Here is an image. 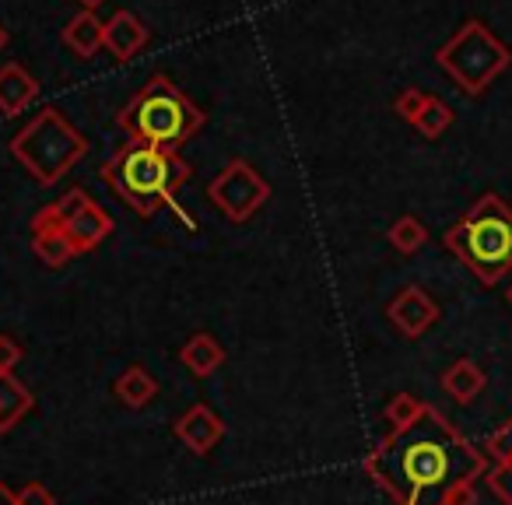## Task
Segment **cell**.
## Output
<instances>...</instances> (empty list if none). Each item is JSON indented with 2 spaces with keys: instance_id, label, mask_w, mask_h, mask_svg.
<instances>
[{
  "instance_id": "obj_5",
  "label": "cell",
  "mask_w": 512,
  "mask_h": 505,
  "mask_svg": "<svg viewBox=\"0 0 512 505\" xmlns=\"http://www.w3.org/2000/svg\"><path fill=\"white\" fill-rule=\"evenodd\" d=\"M88 151V141L57 113V109H43L36 113L25 130L11 137V155L39 179V183H57L60 176L74 169Z\"/></svg>"
},
{
  "instance_id": "obj_21",
  "label": "cell",
  "mask_w": 512,
  "mask_h": 505,
  "mask_svg": "<svg viewBox=\"0 0 512 505\" xmlns=\"http://www.w3.org/2000/svg\"><path fill=\"white\" fill-rule=\"evenodd\" d=\"M453 123V113H449V106L446 102H439V99H432L428 95V102H425V109H421V116L414 120V127L421 130L425 137H439L442 130Z\"/></svg>"
},
{
  "instance_id": "obj_11",
  "label": "cell",
  "mask_w": 512,
  "mask_h": 505,
  "mask_svg": "<svg viewBox=\"0 0 512 505\" xmlns=\"http://www.w3.org/2000/svg\"><path fill=\"white\" fill-rule=\"evenodd\" d=\"M39 99V81L22 64L0 67V113L18 116Z\"/></svg>"
},
{
  "instance_id": "obj_9",
  "label": "cell",
  "mask_w": 512,
  "mask_h": 505,
  "mask_svg": "<svg viewBox=\"0 0 512 505\" xmlns=\"http://www.w3.org/2000/svg\"><path fill=\"white\" fill-rule=\"evenodd\" d=\"M435 316H439V309H435V302L428 299L421 288H404V292L397 295V302L390 306V320L397 323L407 337L425 334L435 323Z\"/></svg>"
},
{
  "instance_id": "obj_29",
  "label": "cell",
  "mask_w": 512,
  "mask_h": 505,
  "mask_svg": "<svg viewBox=\"0 0 512 505\" xmlns=\"http://www.w3.org/2000/svg\"><path fill=\"white\" fill-rule=\"evenodd\" d=\"M0 505H18V495L8 488V484H0Z\"/></svg>"
},
{
  "instance_id": "obj_12",
  "label": "cell",
  "mask_w": 512,
  "mask_h": 505,
  "mask_svg": "<svg viewBox=\"0 0 512 505\" xmlns=\"http://www.w3.org/2000/svg\"><path fill=\"white\" fill-rule=\"evenodd\" d=\"M102 39H106V22H99L95 11H78V15L67 22L64 29V43L78 53L81 60H92L102 50Z\"/></svg>"
},
{
  "instance_id": "obj_15",
  "label": "cell",
  "mask_w": 512,
  "mask_h": 505,
  "mask_svg": "<svg viewBox=\"0 0 512 505\" xmlns=\"http://www.w3.org/2000/svg\"><path fill=\"white\" fill-rule=\"evenodd\" d=\"M32 411V393L11 372H0V432L15 428Z\"/></svg>"
},
{
  "instance_id": "obj_16",
  "label": "cell",
  "mask_w": 512,
  "mask_h": 505,
  "mask_svg": "<svg viewBox=\"0 0 512 505\" xmlns=\"http://www.w3.org/2000/svg\"><path fill=\"white\" fill-rule=\"evenodd\" d=\"M179 358H183V365L193 376H211V372L225 362V351H221V344L214 341L211 334H193L190 341L183 344Z\"/></svg>"
},
{
  "instance_id": "obj_6",
  "label": "cell",
  "mask_w": 512,
  "mask_h": 505,
  "mask_svg": "<svg viewBox=\"0 0 512 505\" xmlns=\"http://www.w3.org/2000/svg\"><path fill=\"white\" fill-rule=\"evenodd\" d=\"M439 64L460 81L463 92L477 95L505 64H509V53H505V46H498L495 39L484 32V25L470 22L439 50Z\"/></svg>"
},
{
  "instance_id": "obj_24",
  "label": "cell",
  "mask_w": 512,
  "mask_h": 505,
  "mask_svg": "<svg viewBox=\"0 0 512 505\" xmlns=\"http://www.w3.org/2000/svg\"><path fill=\"white\" fill-rule=\"evenodd\" d=\"M18 362H22V344L15 337L0 334V372H11Z\"/></svg>"
},
{
  "instance_id": "obj_28",
  "label": "cell",
  "mask_w": 512,
  "mask_h": 505,
  "mask_svg": "<svg viewBox=\"0 0 512 505\" xmlns=\"http://www.w3.org/2000/svg\"><path fill=\"white\" fill-rule=\"evenodd\" d=\"M446 505H474V484H460V488L449 491Z\"/></svg>"
},
{
  "instance_id": "obj_2",
  "label": "cell",
  "mask_w": 512,
  "mask_h": 505,
  "mask_svg": "<svg viewBox=\"0 0 512 505\" xmlns=\"http://www.w3.org/2000/svg\"><path fill=\"white\" fill-rule=\"evenodd\" d=\"M116 123H120V130L130 141L176 151L179 144H186L193 134L204 130L207 116L165 74H151L148 85L120 109Z\"/></svg>"
},
{
  "instance_id": "obj_14",
  "label": "cell",
  "mask_w": 512,
  "mask_h": 505,
  "mask_svg": "<svg viewBox=\"0 0 512 505\" xmlns=\"http://www.w3.org/2000/svg\"><path fill=\"white\" fill-rule=\"evenodd\" d=\"M88 204H92V200H88L85 190H71L67 197H60L57 204L43 207V211L32 218V232H53V228H67Z\"/></svg>"
},
{
  "instance_id": "obj_23",
  "label": "cell",
  "mask_w": 512,
  "mask_h": 505,
  "mask_svg": "<svg viewBox=\"0 0 512 505\" xmlns=\"http://www.w3.org/2000/svg\"><path fill=\"white\" fill-rule=\"evenodd\" d=\"M425 102H428V95L425 92H418V88H407V92H400V99H397V113L404 116V120H418L421 116V109H425Z\"/></svg>"
},
{
  "instance_id": "obj_10",
  "label": "cell",
  "mask_w": 512,
  "mask_h": 505,
  "mask_svg": "<svg viewBox=\"0 0 512 505\" xmlns=\"http://www.w3.org/2000/svg\"><path fill=\"white\" fill-rule=\"evenodd\" d=\"M176 435L193 449V453H211L218 446V439L225 435V425L218 421V414L211 407L197 404L176 421Z\"/></svg>"
},
{
  "instance_id": "obj_26",
  "label": "cell",
  "mask_w": 512,
  "mask_h": 505,
  "mask_svg": "<svg viewBox=\"0 0 512 505\" xmlns=\"http://www.w3.org/2000/svg\"><path fill=\"white\" fill-rule=\"evenodd\" d=\"M491 488H495L498 495L512 505V463H502V470H495V474H491Z\"/></svg>"
},
{
  "instance_id": "obj_19",
  "label": "cell",
  "mask_w": 512,
  "mask_h": 505,
  "mask_svg": "<svg viewBox=\"0 0 512 505\" xmlns=\"http://www.w3.org/2000/svg\"><path fill=\"white\" fill-rule=\"evenodd\" d=\"M442 386H446V393H453V400H460V404H470V400L481 393L484 372L477 369L474 362H456L453 369L442 376Z\"/></svg>"
},
{
  "instance_id": "obj_4",
  "label": "cell",
  "mask_w": 512,
  "mask_h": 505,
  "mask_svg": "<svg viewBox=\"0 0 512 505\" xmlns=\"http://www.w3.org/2000/svg\"><path fill=\"white\" fill-rule=\"evenodd\" d=\"M446 246L484 281L495 285L512 267V211L495 197H481L474 211L446 232Z\"/></svg>"
},
{
  "instance_id": "obj_17",
  "label": "cell",
  "mask_w": 512,
  "mask_h": 505,
  "mask_svg": "<svg viewBox=\"0 0 512 505\" xmlns=\"http://www.w3.org/2000/svg\"><path fill=\"white\" fill-rule=\"evenodd\" d=\"M155 393H158L155 379H151V372L141 369V365H130V369L116 379V397H120L127 407L151 404V397H155Z\"/></svg>"
},
{
  "instance_id": "obj_1",
  "label": "cell",
  "mask_w": 512,
  "mask_h": 505,
  "mask_svg": "<svg viewBox=\"0 0 512 505\" xmlns=\"http://www.w3.org/2000/svg\"><path fill=\"white\" fill-rule=\"evenodd\" d=\"M481 470V456L428 407L369 460V474H376L400 505H446L449 491L470 484Z\"/></svg>"
},
{
  "instance_id": "obj_32",
  "label": "cell",
  "mask_w": 512,
  "mask_h": 505,
  "mask_svg": "<svg viewBox=\"0 0 512 505\" xmlns=\"http://www.w3.org/2000/svg\"><path fill=\"white\" fill-rule=\"evenodd\" d=\"M509 302H512V292H509Z\"/></svg>"
},
{
  "instance_id": "obj_3",
  "label": "cell",
  "mask_w": 512,
  "mask_h": 505,
  "mask_svg": "<svg viewBox=\"0 0 512 505\" xmlns=\"http://www.w3.org/2000/svg\"><path fill=\"white\" fill-rule=\"evenodd\" d=\"M190 179L186 162L176 151L151 148V144L130 141L116 158L102 165V183L113 186L127 207L137 214H155L162 204H172V193Z\"/></svg>"
},
{
  "instance_id": "obj_30",
  "label": "cell",
  "mask_w": 512,
  "mask_h": 505,
  "mask_svg": "<svg viewBox=\"0 0 512 505\" xmlns=\"http://www.w3.org/2000/svg\"><path fill=\"white\" fill-rule=\"evenodd\" d=\"M4 46H8V29L0 25V50H4Z\"/></svg>"
},
{
  "instance_id": "obj_31",
  "label": "cell",
  "mask_w": 512,
  "mask_h": 505,
  "mask_svg": "<svg viewBox=\"0 0 512 505\" xmlns=\"http://www.w3.org/2000/svg\"><path fill=\"white\" fill-rule=\"evenodd\" d=\"M81 4H85L88 11H95V8H99V4H102V0H81Z\"/></svg>"
},
{
  "instance_id": "obj_13",
  "label": "cell",
  "mask_w": 512,
  "mask_h": 505,
  "mask_svg": "<svg viewBox=\"0 0 512 505\" xmlns=\"http://www.w3.org/2000/svg\"><path fill=\"white\" fill-rule=\"evenodd\" d=\"M64 232L71 235V242H74L78 253H88V249H95L109 232H113V218H109L99 204H88L85 211H81L78 218L64 228Z\"/></svg>"
},
{
  "instance_id": "obj_25",
  "label": "cell",
  "mask_w": 512,
  "mask_h": 505,
  "mask_svg": "<svg viewBox=\"0 0 512 505\" xmlns=\"http://www.w3.org/2000/svg\"><path fill=\"white\" fill-rule=\"evenodd\" d=\"M18 505H57V502H53V495L43 484H29V488L18 491Z\"/></svg>"
},
{
  "instance_id": "obj_27",
  "label": "cell",
  "mask_w": 512,
  "mask_h": 505,
  "mask_svg": "<svg viewBox=\"0 0 512 505\" xmlns=\"http://www.w3.org/2000/svg\"><path fill=\"white\" fill-rule=\"evenodd\" d=\"M491 453L502 456V463H512V421L491 439Z\"/></svg>"
},
{
  "instance_id": "obj_18",
  "label": "cell",
  "mask_w": 512,
  "mask_h": 505,
  "mask_svg": "<svg viewBox=\"0 0 512 505\" xmlns=\"http://www.w3.org/2000/svg\"><path fill=\"white\" fill-rule=\"evenodd\" d=\"M32 249H36L39 260H43L46 267H64L67 260L78 257V249H74L71 235H67L64 228H53V232H36Z\"/></svg>"
},
{
  "instance_id": "obj_20",
  "label": "cell",
  "mask_w": 512,
  "mask_h": 505,
  "mask_svg": "<svg viewBox=\"0 0 512 505\" xmlns=\"http://www.w3.org/2000/svg\"><path fill=\"white\" fill-rule=\"evenodd\" d=\"M421 411L425 407L418 404V400L411 397V393H400V397L390 400V407H386V421H390V435L404 432L407 425H414V421L421 418Z\"/></svg>"
},
{
  "instance_id": "obj_22",
  "label": "cell",
  "mask_w": 512,
  "mask_h": 505,
  "mask_svg": "<svg viewBox=\"0 0 512 505\" xmlns=\"http://www.w3.org/2000/svg\"><path fill=\"white\" fill-rule=\"evenodd\" d=\"M390 242L400 253H414V249L425 242V225H421L418 218H400L397 225L390 228Z\"/></svg>"
},
{
  "instance_id": "obj_7",
  "label": "cell",
  "mask_w": 512,
  "mask_h": 505,
  "mask_svg": "<svg viewBox=\"0 0 512 505\" xmlns=\"http://www.w3.org/2000/svg\"><path fill=\"white\" fill-rule=\"evenodd\" d=\"M207 193H211L214 204L228 214V221L242 225V221H249L264 207V200L271 197V186H267V179L260 176L253 165L235 158V162H228L225 169H221V176L211 179V190Z\"/></svg>"
},
{
  "instance_id": "obj_8",
  "label": "cell",
  "mask_w": 512,
  "mask_h": 505,
  "mask_svg": "<svg viewBox=\"0 0 512 505\" xmlns=\"http://www.w3.org/2000/svg\"><path fill=\"white\" fill-rule=\"evenodd\" d=\"M148 46V29L137 15L130 11H116L106 22V39H102V50H109V57L130 60Z\"/></svg>"
}]
</instances>
